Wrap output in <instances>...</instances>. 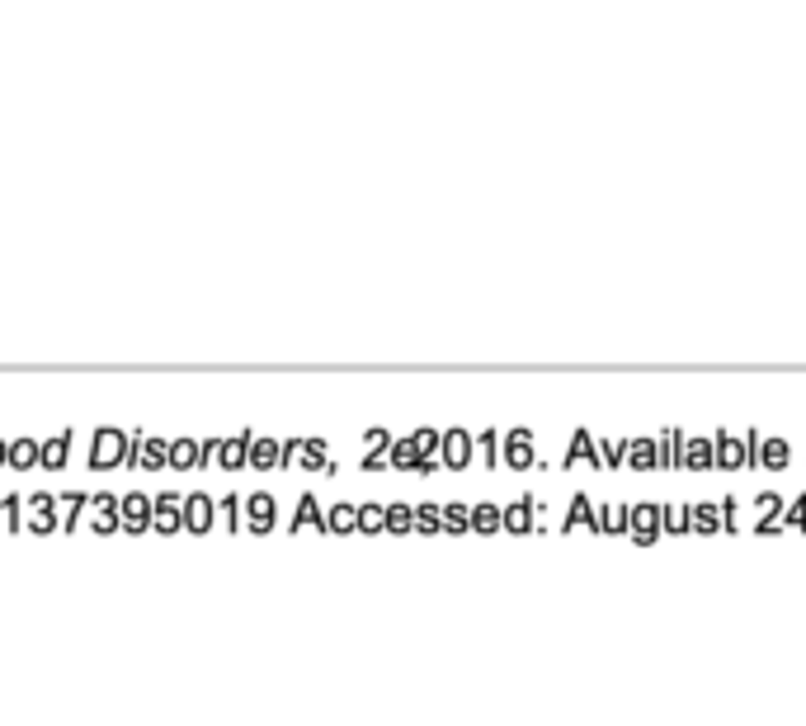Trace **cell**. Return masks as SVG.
I'll return each mask as SVG.
<instances>
[{
  "label": "cell",
  "instance_id": "1",
  "mask_svg": "<svg viewBox=\"0 0 806 726\" xmlns=\"http://www.w3.org/2000/svg\"><path fill=\"white\" fill-rule=\"evenodd\" d=\"M132 462V434H123L118 425L95 430V444H90V467L95 472H113V467Z\"/></svg>",
  "mask_w": 806,
  "mask_h": 726
},
{
  "label": "cell",
  "instance_id": "2",
  "mask_svg": "<svg viewBox=\"0 0 806 726\" xmlns=\"http://www.w3.org/2000/svg\"><path fill=\"white\" fill-rule=\"evenodd\" d=\"M627 533H632V542H641V548H651V542L665 533V505L661 501L627 505Z\"/></svg>",
  "mask_w": 806,
  "mask_h": 726
},
{
  "label": "cell",
  "instance_id": "3",
  "mask_svg": "<svg viewBox=\"0 0 806 726\" xmlns=\"http://www.w3.org/2000/svg\"><path fill=\"white\" fill-rule=\"evenodd\" d=\"M716 444V467L722 472H745V467H755V453H750V434H736V430H716L712 434Z\"/></svg>",
  "mask_w": 806,
  "mask_h": 726
},
{
  "label": "cell",
  "instance_id": "4",
  "mask_svg": "<svg viewBox=\"0 0 806 726\" xmlns=\"http://www.w3.org/2000/svg\"><path fill=\"white\" fill-rule=\"evenodd\" d=\"M500 462L510 467V472H528V467L537 462V444H533V430H510L500 434Z\"/></svg>",
  "mask_w": 806,
  "mask_h": 726
},
{
  "label": "cell",
  "instance_id": "5",
  "mask_svg": "<svg viewBox=\"0 0 806 726\" xmlns=\"http://www.w3.org/2000/svg\"><path fill=\"white\" fill-rule=\"evenodd\" d=\"M750 453H755V467H764V472H783V467L793 462V448H787V438L764 434V430H750Z\"/></svg>",
  "mask_w": 806,
  "mask_h": 726
},
{
  "label": "cell",
  "instance_id": "6",
  "mask_svg": "<svg viewBox=\"0 0 806 726\" xmlns=\"http://www.w3.org/2000/svg\"><path fill=\"white\" fill-rule=\"evenodd\" d=\"M472 458H476V444H472V434L467 430H443V438H439V462L448 467V472H462V467H472Z\"/></svg>",
  "mask_w": 806,
  "mask_h": 726
},
{
  "label": "cell",
  "instance_id": "7",
  "mask_svg": "<svg viewBox=\"0 0 806 726\" xmlns=\"http://www.w3.org/2000/svg\"><path fill=\"white\" fill-rule=\"evenodd\" d=\"M241 509H246V524H250V533H274V524H278V501L269 491H255V495H241Z\"/></svg>",
  "mask_w": 806,
  "mask_h": 726
},
{
  "label": "cell",
  "instance_id": "8",
  "mask_svg": "<svg viewBox=\"0 0 806 726\" xmlns=\"http://www.w3.org/2000/svg\"><path fill=\"white\" fill-rule=\"evenodd\" d=\"M679 467L684 472H712L716 467V444L703 434H684L679 438Z\"/></svg>",
  "mask_w": 806,
  "mask_h": 726
},
{
  "label": "cell",
  "instance_id": "9",
  "mask_svg": "<svg viewBox=\"0 0 806 726\" xmlns=\"http://www.w3.org/2000/svg\"><path fill=\"white\" fill-rule=\"evenodd\" d=\"M128 467H142V472H160V467H170V444L166 438H146L132 430V462Z\"/></svg>",
  "mask_w": 806,
  "mask_h": 726
},
{
  "label": "cell",
  "instance_id": "10",
  "mask_svg": "<svg viewBox=\"0 0 806 726\" xmlns=\"http://www.w3.org/2000/svg\"><path fill=\"white\" fill-rule=\"evenodd\" d=\"M152 528L156 533H179V528H184V495H175V491L156 495L152 501Z\"/></svg>",
  "mask_w": 806,
  "mask_h": 726
},
{
  "label": "cell",
  "instance_id": "11",
  "mask_svg": "<svg viewBox=\"0 0 806 726\" xmlns=\"http://www.w3.org/2000/svg\"><path fill=\"white\" fill-rule=\"evenodd\" d=\"M118 519H123V528H132V533L152 528V495H146V491L118 495Z\"/></svg>",
  "mask_w": 806,
  "mask_h": 726
},
{
  "label": "cell",
  "instance_id": "12",
  "mask_svg": "<svg viewBox=\"0 0 806 726\" xmlns=\"http://www.w3.org/2000/svg\"><path fill=\"white\" fill-rule=\"evenodd\" d=\"M28 514H24V528H34V533H52L57 524V495H48V491H38V495H28Z\"/></svg>",
  "mask_w": 806,
  "mask_h": 726
},
{
  "label": "cell",
  "instance_id": "13",
  "mask_svg": "<svg viewBox=\"0 0 806 726\" xmlns=\"http://www.w3.org/2000/svg\"><path fill=\"white\" fill-rule=\"evenodd\" d=\"M213 524H217V501L213 495H203V491L184 495V528L189 533H207Z\"/></svg>",
  "mask_w": 806,
  "mask_h": 726
},
{
  "label": "cell",
  "instance_id": "14",
  "mask_svg": "<svg viewBox=\"0 0 806 726\" xmlns=\"http://www.w3.org/2000/svg\"><path fill=\"white\" fill-rule=\"evenodd\" d=\"M246 467H255V472H278V467H283V444H278V438H260V434H250Z\"/></svg>",
  "mask_w": 806,
  "mask_h": 726
},
{
  "label": "cell",
  "instance_id": "15",
  "mask_svg": "<svg viewBox=\"0 0 806 726\" xmlns=\"http://www.w3.org/2000/svg\"><path fill=\"white\" fill-rule=\"evenodd\" d=\"M783 505H787V495H779V491H759L755 495V514H759V533H773V528H783Z\"/></svg>",
  "mask_w": 806,
  "mask_h": 726
},
{
  "label": "cell",
  "instance_id": "16",
  "mask_svg": "<svg viewBox=\"0 0 806 726\" xmlns=\"http://www.w3.org/2000/svg\"><path fill=\"white\" fill-rule=\"evenodd\" d=\"M632 472H655L661 467V444L655 438H627V458H622Z\"/></svg>",
  "mask_w": 806,
  "mask_h": 726
},
{
  "label": "cell",
  "instance_id": "17",
  "mask_svg": "<svg viewBox=\"0 0 806 726\" xmlns=\"http://www.w3.org/2000/svg\"><path fill=\"white\" fill-rule=\"evenodd\" d=\"M170 467H175V472H199V467H207L199 438H175V444H170Z\"/></svg>",
  "mask_w": 806,
  "mask_h": 726
},
{
  "label": "cell",
  "instance_id": "18",
  "mask_svg": "<svg viewBox=\"0 0 806 726\" xmlns=\"http://www.w3.org/2000/svg\"><path fill=\"white\" fill-rule=\"evenodd\" d=\"M246 453H250V430L222 438V444H217V467H222V472H236V467H246Z\"/></svg>",
  "mask_w": 806,
  "mask_h": 726
},
{
  "label": "cell",
  "instance_id": "19",
  "mask_svg": "<svg viewBox=\"0 0 806 726\" xmlns=\"http://www.w3.org/2000/svg\"><path fill=\"white\" fill-rule=\"evenodd\" d=\"M689 528L693 533H716L722 528V501H689Z\"/></svg>",
  "mask_w": 806,
  "mask_h": 726
},
{
  "label": "cell",
  "instance_id": "20",
  "mask_svg": "<svg viewBox=\"0 0 806 726\" xmlns=\"http://www.w3.org/2000/svg\"><path fill=\"white\" fill-rule=\"evenodd\" d=\"M71 458V430H62L57 438H48V444H38V462L48 467V472H62Z\"/></svg>",
  "mask_w": 806,
  "mask_h": 726
},
{
  "label": "cell",
  "instance_id": "21",
  "mask_svg": "<svg viewBox=\"0 0 806 726\" xmlns=\"http://www.w3.org/2000/svg\"><path fill=\"white\" fill-rule=\"evenodd\" d=\"M566 528H594V533H599V501L575 495L571 509H566Z\"/></svg>",
  "mask_w": 806,
  "mask_h": 726
},
{
  "label": "cell",
  "instance_id": "22",
  "mask_svg": "<svg viewBox=\"0 0 806 726\" xmlns=\"http://www.w3.org/2000/svg\"><path fill=\"white\" fill-rule=\"evenodd\" d=\"M325 533H358V505L354 501H335L325 514Z\"/></svg>",
  "mask_w": 806,
  "mask_h": 726
},
{
  "label": "cell",
  "instance_id": "23",
  "mask_svg": "<svg viewBox=\"0 0 806 726\" xmlns=\"http://www.w3.org/2000/svg\"><path fill=\"white\" fill-rule=\"evenodd\" d=\"M566 462L599 467V444H594V434H590V430H575V434H571V448H566Z\"/></svg>",
  "mask_w": 806,
  "mask_h": 726
},
{
  "label": "cell",
  "instance_id": "24",
  "mask_svg": "<svg viewBox=\"0 0 806 726\" xmlns=\"http://www.w3.org/2000/svg\"><path fill=\"white\" fill-rule=\"evenodd\" d=\"M505 528L510 533H533V495H519V501L505 505Z\"/></svg>",
  "mask_w": 806,
  "mask_h": 726
},
{
  "label": "cell",
  "instance_id": "25",
  "mask_svg": "<svg viewBox=\"0 0 806 726\" xmlns=\"http://www.w3.org/2000/svg\"><path fill=\"white\" fill-rule=\"evenodd\" d=\"M302 528H321V533H325V514L317 505V495H302L297 509H293V533H302Z\"/></svg>",
  "mask_w": 806,
  "mask_h": 726
},
{
  "label": "cell",
  "instance_id": "26",
  "mask_svg": "<svg viewBox=\"0 0 806 726\" xmlns=\"http://www.w3.org/2000/svg\"><path fill=\"white\" fill-rule=\"evenodd\" d=\"M5 467H14V472H28V467H38V438H14L10 453H5Z\"/></svg>",
  "mask_w": 806,
  "mask_h": 726
},
{
  "label": "cell",
  "instance_id": "27",
  "mask_svg": "<svg viewBox=\"0 0 806 726\" xmlns=\"http://www.w3.org/2000/svg\"><path fill=\"white\" fill-rule=\"evenodd\" d=\"M387 462H392L396 472H420V453H415V438H396V444L387 448Z\"/></svg>",
  "mask_w": 806,
  "mask_h": 726
},
{
  "label": "cell",
  "instance_id": "28",
  "mask_svg": "<svg viewBox=\"0 0 806 726\" xmlns=\"http://www.w3.org/2000/svg\"><path fill=\"white\" fill-rule=\"evenodd\" d=\"M439 519H443V533H467V528H472V509L462 501H448V505H439Z\"/></svg>",
  "mask_w": 806,
  "mask_h": 726
},
{
  "label": "cell",
  "instance_id": "29",
  "mask_svg": "<svg viewBox=\"0 0 806 726\" xmlns=\"http://www.w3.org/2000/svg\"><path fill=\"white\" fill-rule=\"evenodd\" d=\"M599 533H627V505L622 501H599Z\"/></svg>",
  "mask_w": 806,
  "mask_h": 726
},
{
  "label": "cell",
  "instance_id": "30",
  "mask_svg": "<svg viewBox=\"0 0 806 726\" xmlns=\"http://www.w3.org/2000/svg\"><path fill=\"white\" fill-rule=\"evenodd\" d=\"M472 528H476V533H496V528H505V509L490 505V501L472 505Z\"/></svg>",
  "mask_w": 806,
  "mask_h": 726
},
{
  "label": "cell",
  "instance_id": "31",
  "mask_svg": "<svg viewBox=\"0 0 806 726\" xmlns=\"http://www.w3.org/2000/svg\"><path fill=\"white\" fill-rule=\"evenodd\" d=\"M387 533H411L415 528V509L406 505V501H396V505H387Z\"/></svg>",
  "mask_w": 806,
  "mask_h": 726
},
{
  "label": "cell",
  "instance_id": "32",
  "mask_svg": "<svg viewBox=\"0 0 806 726\" xmlns=\"http://www.w3.org/2000/svg\"><path fill=\"white\" fill-rule=\"evenodd\" d=\"M57 505H62V528H71V533H76V519H81V509L90 505V495L67 491V495H57Z\"/></svg>",
  "mask_w": 806,
  "mask_h": 726
},
{
  "label": "cell",
  "instance_id": "33",
  "mask_svg": "<svg viewBox=\"0 0 806 726\" xmlns=\"http://www.w3.org/2000/svg\"><path fill=\"white\" fill-rule=\"evenodd\" d=\"M382 524H387V505L378 501L358 505V533H382Z\"/></svg>",
  "mask_w": 806,
  "mask_h": 726
},
{
  "label": "cell",
  "instance_id": "34",
  "mask_svg": "<svg viewBox=\"0 0 806 726\" xmlns=\"http://www.w3.org/2000/svg\"><path fill=\"white\" fill-rule=\"evenodd\" d=\"M472 444H476V458H481L486 467L500 462V434H496V430H481V434L472 438Z\"/></svg>",
  "mask_w": 806,
  "mask_h": 726
},
{
  "label": "cell",
  "instance_id": "35",
  "mask_svg": "<svg viewBox=\"0 0 806 726\" xmlns=\"http://www.w3.org/2000/svg\"><path fill=\"white\" fill-rule=\"evenodd\" d=\"M679 438H684V430H661V467H679Z\"/></svg>",
  "mask_w": 806,
  "mask_h": 726
},
{
  "label": "cell",
  "instance_id": "36",
  "mask_svg": "<svg viewBox=\"0 0 806 726\" xmlns=\"http://www.w3.org/2000/svg\"><path fill=\"white\" fill-rule=\"evenodd\" d=\"M665 533H689V501L665 505Z\"/></svg>",
  "mask_w": 806,
  "mask_h": 726
},
{
  "label": "cell",
  "instance_id": "37",
  "mask_svg": "<svg viewBox=\"0 0 806 726\" xmlns=\"http://www.w3.org/2000/svg\"><path fill=\"white\" fill-rule=\"evenodd\" d=\"M627 458V438H604L599 444V467H622Z\"/></svg>",
  "mask_w": 806,
  "mask_h": 726
},
{
  "label": "cell",
  "instance_id": "38",
  "mask_svg": "<svg viewBox=\"0 0 806 726\" xmlns=\"http://www.w3.org/2000/svg\"><path fill=\"white\" fill-rule=\"evenodd\" d=\"M0 524H5V528H24V501H20V495H5V501H0Z\"/></svg>",
  "mask_w": 806,
  "mask_h": 726
},
{
  "label": "cell",
  "instance_id": "39",
  "mask_svg": "<svg viewBox=\"0 0 806 726\" xmlns=\"http://www.w3.org/2000/svg\"><path fill=\"white\" fill-rule=\"evenodd\" d=\"M415 528H420V533H439V528H443L439 505H415Z\"/></svg>",
  "mask_w": 806,
  "mask_h": 726
},
{
  "label": "cell",
  "instance_id": "40",
  "mask_svg": "<svg viewBox=\"0 0 806 726\" xmlns=\"http://www.w3.org/2000/svg\"><path fill=\"white\" fill-rule=\"evenodd\" d=\"M411 438H415V453H420V458H434V453H439V438H443V434L425 425V430H415Z\"/></svg>",
  "mask_w": 806,
  "mask_h": 726
},
{
  "label": "cell",
  "instance_id": "41",
  "mask_svg": "<svg viewBox=\"0 0 806 726\" xmlns=\"http://www.w3.org/2000/svg\"><path fill=\"white\" fill-rule=\"evenodd\" d=\"M783 528H806V495H793L783 505Z\"/></svg>",
  "mask_w": 806,
  "mask_h": 726
},
{
  "label": "cell",
  "instance_id": "42",
  "mask_svg": "<svg viewBox=\"0 0 806 726\" xmlns=\"http://www.w3.org/2000/svg\"><path fill=\"white\" fill-rule=\"evenodd\" d=\"M217 519L227 524V528L241 524V495H227V501H217Z\"/></svg>",
  "mask_w": 806,
  "mask_h": 726
},
{
  "label": "cell",
  "instance_id": "43",
  "mask_svg": "<svg viewBox=\"0 0 806 726\" xmlns=\"http://www.w3.org/2000/svg\"><path fill=\"white\" fill-rule=\"evenodd\" d=\"M364 444H368V453H387V448H392V434H387V430H368Z\"/></svg>",
  "mask_w": 806,
  "mask_h": 726
},
{
  "label": "cell",
  "instance_id": "44",
  "mask_svg": "<svg viewBox=\"0 0 806 726\" xmlns=\"http://www.w3.org/2000/svg\"><path fill=\"white\" fill-rule=\"evenodd\" d=\"M90 505H95V514H118V495L99 491V495H90Z\"/></svg>",
  "mask_w": 806,
  "mask_h": 726
},
{
  "label": "cell",
  "instance_id": "45",
  "mask_svg": "<svg viewBox=\"0 0 806 726\" xmlns=\"http://www.w3.org/2000/svg\"><path fill=\"white\" fill-rule=\"evenodd\" d=\"M358 467H364V472H387L392 462H387V453H364V462H358Z\"/></svg>",
  "mask_w": 806,
  "mask_h": 726
},
{
  "label": "cell",
  "instance_id": "46",
  "mask_svg": "<svg viewBox=\"0 0 806 726\" xmlns=\"http://www.w3.org/2000/svg\"><path fill=\"white\" fill-rule=\"evenodd\" d=\"M113 528H123L118 514H95V533H113Z\"/></svg>",
  "mask_w": 806,
  "mask_h": 726
},
{
  "label": "cell",
  "instance_id": "47",
  "mask_svg": "<svg viewBox=\"0 0 806 726\" xmlns=\"http://www.w3.org/2000/svg\"><path fill=\"white\" fill-rule=\"evenodd\" d=\"M736 519H740V514H736V501H731V495H722V528H736Z\"/></svg>",
  "mask_w": 806,
  "mask_h": 726
},
{
  "label": "cell",
  "instance_id": "48",
  "mask_svg": "<svg viewBox=\"0 0 806 726\" xmlns=\"http://www.w3.org/2000/svg\"><path fill=\"white\" fill-rule=\"evenodd\" d=\"M5 453H10V444H5V438H0V467H5Z\"/></svg>",
  "mask_w": 806,
  "mask_h": 726
}]
</instances>
